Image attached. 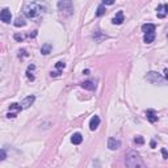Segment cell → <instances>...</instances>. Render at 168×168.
<instances>
[{
  "label": "cell",
  "mask_w": 168,
  "mask_h": 168,
  "mask_svg": "<svg viewBox=\"0 0 168 168\" xmlns=\"http://www.w3.org/2000/svg\"><path fill=\"white\" fill-rule=\"evenodd\" d=\"M146 79L149 80L150 83H152V84H164L165 83V79L163 76H160L158 72L155 71H151L149 72V74L146 75Z\"/></svg>",
  "instance_id": "cell-4"
},
{
  "label": "cell",
  "mask_w": 168,
  "mask_h": 168,
  "mask_svg": "<svg viewBox=\"0 0 168 168\" xmlns=\"http://www.w3.org/2000/svg\"><path fill=\"white\" fill-rule=\"evenodd\" d=\"M7 117H8V118H15V117H16V113H8Z\"/></svg>",
  "instance_id": "cell-29"
},
{
  "label": "cell",
  "mask_w": 168,
  "mask_h": 168,
  "mask_svg": "<svg viewBox=\"0 0 168 168\" xmlns=\"http://www.w3.org/2000/svg\"><path fill=\"white\" fill-rule=\"evenodd\" d=\"M19 53H20V54H19L20 57H21V55H24V57H28V54H26V50H20Z\"/></svg>",
  "instance_id": "cell-28"
},
{
  "label": "cell",
  "mask_w": 168,
  "mask_h": 168,
  "mask_svg": "<svg viewBox=\"0 0 168 168\" xmlns=\"http://www.w3.org/2000/svg\"><path fill=\"white\" fill-rule=\"evenodd\" d=\"M127 167L130 168H137V167H144V162L142 160L141 155L137 151H129L126 154V159H125Z\"/></svg>",
  "instance_id": "cell-2"
},
{
  "label": "cell",
  "mask_w": 168,
  "mask_h": 168,
  "mask_svg": "<svg viewBox=\"0 0 168 168\" xmlns=\"http://www.w3.org/2000/svg\"><path fill=\"white\" fill-rule=\"evenodd\" d=\"M155 39V32L154 33H146L144 34V42L146 44H152Z\"/></svg>",
  "instance_id": "cell-16"
},
{
  "label": "cell",
  "mask_w": 168,
  "mask_h": 168,
  "mask_svg": "<svg viewBox=\"0 0 168 168\" xmlns=\"http://www.w3.org/2000/svg\"><path fill=\"white\" fill-rule=\"evenodd\" d=\"M59 75H61V70H58V71L51 72V76H59Z\"/></svg>",
  "instance_id": "cell-27"
},
{
  "label": "cell",
  "mask_w": 168,
  "mask_h": 168,
  "mask_svg": "<svg viewBox=\"0 0 168 168\" xmlns=\"http://www.w3.org/2000/svg\"><path fill=\"white\" fill-rule=\"evenodd\" d=\"M55 67H57L58 70H62V68H64V67H66V63H64V62H57Z\"/></svg>",
  "instance_id": "cell-22"
},
{
  "label": "cell",
  "mask_w": 168,
  "mask_h": 168,
  "mask_svg": "<svg viewBox=\"0 0 168 168\" xmlns=\"http://www.w3.org/2000/svg\"><path fill=\"white\" fill-rule=\"evenodd\" d=\"M150 144H151V147H152V149H154V147L156 146V143H155V141H151V143H150Z\"/></svg>",
  "instance_id": "cell-30"
},
{
  "label": "cell",
  "mask_w": 168,
  "mask_h": 168,
  "mask_svg": "<svg viewBox=\"0 0 168 168\" xmlns=\"http://www.w3.org/2000/svg\"><path fill=\"white\" fill-rule=\"evenodd\" d=\"M83 74H84V75H88V74H89V70H86V71L83 72Z\"/></svg>",
  "instance_id": "cell-31"
},
{
  "label": "cell",
  "mask_w": 168,
  "mask_h": 168,
  "mask_svg": "<svg viewBox=\"0 0 168 168\" xmlns=\"http://www.w3.org/2000/svg\"><path fill=\"white\" fill-rule=\"evenodd\" d=\"M0 20L6 24H9L12 21V13L8 8H4L3 11H0Z\"/></svg>",
  "instance_id": "cell-5"
},
{
  "label": "cell",
  "mask_w": 168,
  "mask_h": 168,
  "mask_svg": "<svg viewBox=\"0 0 168 168\" xmlns=\"http://www.w3.org/2000/svg\"><path fill=\"white\" fill-rule=\"evenodd\" d=\"M162 154H163V158H164V159H168V154H167V150H165V149H162Z\"/></svg>",
  "instance_id": "cell-26"
},
{
  "label": "cell",
  "mask_w": 168,
  "mask_h": 168,
  "mask_svg": "<svg viewBox=\"0 0 168 168\" xmlns=\"http://www.w3.org/2000/svg\"><path fill=\"white\" fill-rule=\"evenodd\" d=\"M82 87L84 89H88V91H93V89L96 88V84H95V82H92V80H87V82L82 83Z\"/></svg>",
  "instance_id": "cell-13"
},
{
  "label": "cell",
  "mask_w": 168,
  "mask_h": 168,
  "mask_svg": "<svg viewBox=\"0 0 168 168\" xmlns=\"http://www.w3.org/2000/svg\"><path fill=\"white\" fill-rule=\"evenodd\" d=\"M26 76H28V79H29V80H34V75L32 74V72L29 71V70L26 71Z\"/></svg>",
  "instance_id": "cell-24"
},
{
  "label": "cell",
  "mask_w": 168,
  "mask_h": 168,
  "mask_svg": "<svg viewBox=\"0 0 168 168\" xmlns=\"http://www.w3.org/2000/svg\"><path fill=\"white\" fill-rule=\"evenodd\" d=\"M134 143H137V144H143V143H144V139H143L142 137H139V135H138V137L134 138Z\"/></svg>",
  "instance_id": "cell-20"
},
{
  "label": "cell",
  "mask_w": 168,
  "mask_h": 168,
  "mask_svg": "<svg viewBox=\"0 0 168 168\" xmlns=\"http://www.w3.org/2000/svg\"><path fill=\"white\" fill-rule=\"evenodd\" d=\"M100 125V117L99 116H93L89 121V129L91 130H96L97 126Z\"/></svg>",
  "instance_id": "cell-11"
},
{
  "label": "cell",
  "mask_w": 168,
  "mask_h": 168,
  "mask_svg": "<svg viewBox=\"0 0 168 168\" xmlns=\"http://www.w3.org/2000/svg\"><path fill=\"white\" fill-rule=\"evenodd\" d=\"M158 17L159 19H164L168 13V6L167 4H162V6H158Z\"/></svg>",
  "instance_id": "cell-8"
},
{
  "label": "cell",
  "mask_w": 168,
  "mask_h": 168,
  "mask_svg": "<svg viewBox=\"0 0 168 168\" xmlns=\"http://www.w3.org/2000/svg\"><path fill=\"white\" fill-rule=\"evenodd\" d=\"M146 117H147V120H149L151 124H154V122L158 121V114H156V112L152 110V109L146 110Z\"/></svg>",
  "instance_id": "cell-9"
},
{
  "label": "cell",
  "mask_w": 168,
  "mask_h": 168,
  "mask_svg": "<svg viewBox=\"0 0 168 168\" xmlns=\"http://www.w3.org/2000/svg\"><path fill=\"white\" fill-rule=\"evenodd\" d=\"M51 49H53L51 44H45V45H42V47H41V54H42V55H47V54H50Z\"/></svg>",
  "instance_id": "cell-15"
},
{
  "label": "cell",
  "mask_w": 168,
  "mask_h": 168,
  "mask_svg": "<svg viewBox=\"0 0 168 168\" xmlns=\"http://www.w3.org/2000/svg\"><path fill=\"white\" fill-rule=\"evenodd\" d=\"M34 101H36V96H33V95H32V96L25 97V99L21 101V104H20V105H21L22 109H28V108L30 106V105L33 104Z\"/></svg>",
  "instance_id": "cell-6"
},
{
  "label": "cell",
  "mask_w": 168,
  "mask_h": 168,
  "mask_svg": "<svg viewBox=\"0 0 168 168\" xmlns=\"http://www.w3.org/2000/svg\"><path fill=\"white\" fill-rule=\"evenodd\" d=\"M6 158H7V152H6V150L0 149V162H3V160H6Z\"/></svg>",
  "instance_id": "cell-21"
},
{
  "label": "cell",
  "mask_w": 168,
  "mask_h": 168,
  "mask_svg": "<svg viewBox=\"0 0 168 168\" xmlns=\"http://www.w3.org/2000/svg\"><path fill=\"white\" fill-rule=\"evenodd\" d=\"M108 147L110 150H118L121 147V142L118 139H116V138H109L108 139Z\"/></svg>",
  "instance_id": "cell-7"
},
{
  "label": "cell",
  "mask_w": 168,
  "mask_h": 168,
  "mask_svg": "<svg viewBox=\"0 0 168 168\" xmlns=\"http://www.w3.org/2000/svg\"><path fill=\"white\" fill-rule=\"evenodd\" d=\"M44 6L37 1H30V3H26L22 8V12L24 15L28 17V19H34V17L39 16V15L44 12Z\"/></svg>",
  "instance_id": "cell-1"
},
{
  "label": "cell",
  "mask_w": 168,
  "mask_h": 168,
  "mask_svg": "<svg viewBox=\"0 0 168 168\" xmlns=\"http://www.w3.org/2000/svg\"><path fill=\"white\" fill-rule=\"evenodd\" d=\"M58 9L66 16H71L74 13V6H72V0H59Z\"/></svg>",
  "instance_id": "cell-3"
},
{
  "label": "cell",
  "mask_w": 168,
  "mask_h": 168,
  "mask_svg": "<svg viewBox=\"0 0 168 168\" xmlns=\"http://www.w3.org/2000/svg\"><path fill=\"white\" fill-rule=\"evenodd\" d=\"M21 105L20 104H16V102H13V104L9 105V110H21Z\"/></svg>",
  "instance_id": "cell-19"
},
{
  "label": "cell",
  "mask_w": 168,
  "mask_h": 168,
  "mask_svg": "<svg viewBox=\"0 0 168 168\" xmlns=\"http://www.w3.org/2000/svg\"><path fill=\"white\" fill-rule=\"evenodd\" d=\"M105 12H106V8H105V6H99L97 7V11H96V16L97 17H101V16H104L105 15Z\"/></svg>",
  "instance_id": "cell-17"
},
{
  "label": "cell",
  "mask_w": 168,
  "mask_h": 168,
  "mask_svg": "<svg viewBox=\"0 0 168 168\" xmlns=\"http://www.w3.org/2000/svg\"><path fill=\"white\" fill-rule=\"evenodd\" d=\"M102 3H104L105 6H112V4L114 3V0H102Z\"/></svg>",
  "instance_id": "cell-25"
},
{
  "label": "cell",
  "mask_w": 168,
  "mask_h": 168,
  "mask_svg": "<svg viewBox=\"0 0 168 168\" xmlns=\"http://www.w3.org/2000/svg\"><path fill=\"white\" fill-rule=\"evenodd\" d=\"M71 142L74 144H80L83 142V135L80 134V133H75V134L71 137Z\"/></svg>",
  "instance_id": "cell-14"
},
{
  "label": "cell",
  "mask_w": 168,
  "mask_h": 168,
  "mask_svg": "<svg viewBox=\"0 0 168 168\" xmlns=\"http://www.w3.org/2000/svg\"><path fill=\"white\" fill-rule=\"evenodd\" d=\"M15 39L21 42V41H24V36H21V34H15Z\"/></svg>",
  "instance_id": "cell-23"
},
{
  "label": "cell",
  "mask_w": 168,
  "mask_h": 168,
  "mask_svg": "<svg viewBox=\"0 0 168 168\" xmlns=\"http://www.w3.org/2000/svg\"><path fill=\"white\" fill-rule=\"evenodd\" d=\"M155 29H156V26H155L154 24H143L142 25V32H143L144 34L146 33H154Z\"/></svg>",
  "instance_id": "cell-12"
},
{
  "label": "cell",
  "mask_w": 168,
  "mask_h": 168,
  "mask_svg": "<svg viewBox=\"0 0 168 168\" xmlns=\"http://www.w3.org/2000/svg\"><path fill=\"white\" fill-rule=\"evenodd\" d=\"M112 22H113L114 25H121L122 22H124V12H122V11L117 12L116 16H114L113 20H112Z\"/></svg>",
  "instance_id": "cell-10"
},
{
  "label": "cell",
  "mask_w": 168,
  "mask_h": 168,
  "mask_svg": "<svg viewBox=\"0 0 168 168\" xmlns=\"http://www.w3.org/2000/svg\"><path fill=\"white\" fill-rule=\"evenodd\" d=\"M26 25V21H24V20L21 19V17H19V19L15 21V26H17V28H20V26H25Z\"/></svg>",
  "instance_id": "cell-18"
}]
</instances>
